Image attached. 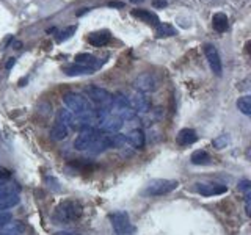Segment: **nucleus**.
<instances>
[{"mask_svg":"<svg viewBox=\"0 0 251 235\" xmlns=\"http://www.w3.org/2000/svg\"><path fill=\"white\" fill-rule=\"evenodd\" d=\"M133 86L135 90L140 93H149V91H154L155 90V77L149 72H145L138 75L135 80H133Z\"/></svg>","mask_w":251,"mask_h":235,"instance_id":"10","label":"nucleus"},{"mask_svg":"<svg viewBox=\"0 0 251 235\" xmlns=\"http://www.w3.org/2000/svg\"><path fill=\"white\" fill-rule=\"evenodd\" d=\"M195 191L206 196V198H210V196H220L227 193V187L223 184H217V182H198L195 184Z\"/></svg>","mask_w":251,"mask_h":235,"instance_id":"7","label":"nucleus"},{"mask_svg":"<svg viewBox=\"0 0 251 235\" xmlns=\"http://www.w3.org/2000/svg\"><path fill=\"white\" fill-rule=\"evenodd\" d=\"M63 102H65V105L69 108V112L73 115H82L93 110L91 102L77 93H66L63 96Z\"/></svg>","mask_w":251,"mask_h":235,"instance_id":"4","label":"nucleus"},{"mask_svg":"<svg viewBox=\"0 0 251 235\" xmlns=\"http://www.w3.org/2000/svg\"><path fill=\"white\" fill-rule=\"evenodd\" d=\"M190 162L196 166H204V164H212V157L207 151H204V149H196V151L192 152L190 155Z\"/></svg>","mask_w":251,"mask_h":235,"instance_id":"15","label":"nucleus"},{"mask_svg":"<svg viewBox=\"0 0 251 235\" xmlns=\"http://www.w3.org/2000/svg\"><path fill=\"white\" fill-rule=\"evenodd\" d=\"M204 55H206V58L209 61V66L212 69V72H214L217 77L222 75L223 65H222V58H220V53L217 50V47L212 46V44H206L204 46Z\"/></svg>","mask_w":251,"mask_h":235,"instance_id":"8","label":"nucleus"},{"mask_svg":"<svg viewBox=\"0 0 251 235\" xmlns=\"http://www.w3.org/2000/svg\"><path fill=\"white\" fill-rule=\"evenodd\" d=\"M14 63H16V60H14V58H10V61L6 63V66H5V68H6V69H11V66H14Z\"/></svg>","mask_w":251,"mask_h":235,"instance_id":"33","label":"nucleus"},{"mask_svg":"<svg viewBox=\"0 0 251 235\" xmlns=\"http://www.w3.org/2000/svg\"><path fill=\"white\" fill-rule=\"evenodd\" d=\"M126 138H127V144L133 146L135 149H143L145 147L146 138H145V133H143V130H141V129L130 130L127 135H126Z\"/></svg>","mask_w":251,"mask_h":235,"instance_id":"14","label":"nucleus"},{"mask_svg":"<svg viewBox=\"0 0 251 235\" xmlns=\"http://www.w3.org/2000/svg\"><path fill=\"white\" fill-rule=\"evenodd\" d=\"M110 224H112L113 235H132L133 226L130 224L129 213L126 210H116L108 215Z\"/></svg>","mask_w":251,"mask_h":235,"instance_id":"3","label":"nucleus"},{"mask_svg":"<svg viewBox=\"0 0 251 235\" xmlns=\"http://www.w3.org/2000/svg\"><path fill=\"white\" fill-rule=\"evenodd\" d=\"M57 119L60 121V122H63L66 125L68 129H71L74 125V115L69 112V110H60V112L57 113Z\"/></svg>","mask_w":251,"mask_h":235,"instance_id":"24","label":"nucleus"},{"mask_svg":"<svg viewBox=\"0 0 251 235\" xmlns=\"http://www.w3.org/2000/svg\"><path fill=\"white\" fill-rule=\"evenodd\" d=\"M227 143H229V138H227V135H220L217 137L214 141H212V146H214L215 149H225L227 146Z\"/></svg>","mask_w":251,"mask_h":235,"instance_id":"27","label":"nucleus"},{"mask_svg":"<svg viewBox=\"0 0 251 235\" xmlns=\"http://www.w3.org/2000/svg\"><path fill=\"white\" fill-rule=\"evenodd\" d=\"M239 188L245 194H248L250 193V180H242V182L239 184Z\"/></svg>","mask_w":251,"mask_h":235,"instance_id":"29","label":"nucleus"},{"mask_svg":"<svg viewBox=\"0 0 251 235\" xmlns=\"http://www.w3.org/2000/svg\"><path fill=\"white\" fill-rule=\"evenodd\" d=\"M129 104L135 112H140V113H146V112H149V108H151L149 99L145 96V93H140V91H135L129 97Z\"/></svg>","mask_w":251,"mask_h":235,"instance_id":"11","label":"nucleus"},{"mask_svg":"<svg viewBox=\"0 0 251 235\" xmlns=\"http://www.w3.org/2000/svg\"><path fill=\"white\" fill-rule=\"evenodd\" d=\"M100 133L102 132L96 127L82 129L80 133H78V137L74 141V147L77 149V151H88V149L93 146L94 141L100 137Z\"/></svg>","mask_w":251,"mask_h":235,"instance_id":"5","label":"nucleus"},{"mask_svg":"<svg viewBox=\"0 0 251 235\" xmlns=\"http://www.w3.org/2000/svg\"><path fill=\"white\" fill-rule=\"evenodd\" d=\"M130 2H132V3H141L143 0H130Z\"/></svg>","mask_w":251,"mask_h":235,"instance_id":"34","label":"nucleus"},{"mask_svg":"<svg viewBox=\"0 0 251 235\" xmlns=\"http://www.w3.org/2000/svg\"><path fill=\"white\" fill-rule=\"evenodd\" d=\"M112 41V36H110L108 31H96V33H91L88 36V43L93 47H104Z\"/></svg>","mask_w":251,"mask_h":235,"instance_id":"18","label":"nucleus"},{"mask_svg":"<svg viewBox=\"0 0 251 235\" xmlns=\"http://www.w3.org/2000/svg\"><path fill=\"white\" fill-rule=\"evenodd\" d=\"M176 141L179 146H192L193 143L198 141V135H196V132L193 129H182L177 132Z\"/></svg>","mask_w":251,"mask_h":235,"instance_id":"12","label":"nucleus"},{"mask_svg":"<svg viewBox=\"0 0 251 235\" xmlns=\"http://www.w3.org/2000/svg\"><path fill=\"white\" fill-rule=\"evenodd\" d=\"M177 187H179L177 180H173V179H152L151 182L145 187L143 194L145 196H151V198H155V196H163V194H168L171 191H175Z\"/></svg>","mask_w":251,"mask_h":235,"instance_id":"2","label":"nucleus"},{"mask_svg":"<svg viewBox=\"0 0 251 235\" xmlns=\"http://www.w3.org/2000/svg\"><path fill=\"white\" fill-rule=\"evenodd\" d=\"M13 219V215L8 213V212H0V227L5 226L6 223H10Z\"/></svg>","mask_w":251,"mask_h":235,"instance_id":"28","label":"nucleus"},{"mask_svg":"<svg viewBox=\"0 0 251 235\" xmlns=\"http://www.w3.org/2000/svg\"><path fill=\"white\" fill-rule=\"evenodd\" d=\"M108 6H112V8H124V3L123 2H108Z\"/></svg>","mask_w":251,"mask_h":235,"instance_id":"31","label":"nucleus"},{"mask_svg":"<svg viewBox=\"0 0 251 235\" xmlns=\"http://www.w3.org/2000/svg\"><path fill=\"white\" fill-rule=\"evenodd\" d=\"M155 33L159 38H167V36H175L176 30H175V27H171L170 24L159 22V25H155Z\"/></svg>","mask_w":251,"mask_h":235,"instance_id":"23","label":"nucleus"},{"mask_svg":"<svg viewBox=\"0 0 251 235\" xmlns=\"http://www.w3.org/2000/svg\"><path fill=\"white\" fill-rule=\"evenodd\" d=\"M53 235H77L75 232H69V231H60V232H55Z\"/></svg>","mask_w":251,"mask_h":235,"instance_id":"32","label":"nucleus"},{"mask_svg":"<svg viewBox=\"0 0 251 235\" xmlns=\"http://www.w3.org/2000/svg\"><path fill=\"white\" fill-rule=\"evenodd\" d=\"M75 30H77V25H69V27H66L63 31H60V35L57 36V43H63V41H66V39H69L71 36L75 33Z\"/></svg>","mask_w":251,"mask_h":235,"instance_id":"26","label":"nucleus"},{"mask_svg":"<svg viewBox=\"0 0 251 235\" xmlns=\"http://www.w3.org/2000/svg\"><path fill=\"white\" fill-rule=\"evenodd\" d=\"M85 94L91 102L98 104L99 108H110L113 102L112 94L104 88H99V86H88V88H85Z\"/></svg>","mask_w":251,"mask_h":235,"instance_id":"6","label":"nucleus"},{"mask_svg":"<svg viewBox=\"0 0 251 235\" xmlns=\"http://www.w3.org/2000/svg\"><path fill=\"white\" fill-rule=\"evenodd\" d=\"M212 25H214V28L218 31V33H223V31H226L227 30V18H226V14H223V13L214 14V18H212Z\"/></svg>","mask_w":251,"mask_h":235,"instance_id":"22","label":"nucleus"},{"mask_svg":"<svg viewBox=\"0 0 251 235\" xmlns=\"http://www.w3.org/2000/svg\"><path fill=\"white\" fill-rule=\"evenodd\" d=\"M168 3L165 2V0H154V6L155 8H163V6H167Z\"/></svg>","mask_w":251,"mask_h":235,"instance_id":"30","label":"nucleus"},{"mask_svg":"<svg viewBox=\"0 0 251 235\" xmlns=\"http://www.w3.org/2000/svg\"><path fill=\"white\" fill-rule=\"evenodd\" d=\"M121 127H123V121L110 112L99 121V130L102 133H118Z\"/></svg>","mask_w":251,"mask_h":235,"instance_id":"9","label":"nucleus"},{"mask_svg":"<svg viewBox=\"0 0 251 235\" xmlns=\"http://www.w3.org/2000/svg\"><path fill=\"white\" fill-rule=\"evenodd\" d=\"M68 133H69V129L66 127L65 124L60 122L58 119L53 122L52 125V129H50V138L53 141H61V140H65L68 137Z\"/></svg>","mask_w":251,"mask_h":235,"instance_id":"20","label":"nucleus"},{"mask_svg":"<svg viewBox=\"0 0 251 235\" xmlns=\"http://www.w3.org/2000/svg\"><path fill=\"white\" fill-rule=\"evenodd\" d=\"M63 72L69 77H78V75H90L94 72V70L90 68L80 66V65H71V66H66L65 69H63Z\"/></svg>","mask_w":251,"mask_h":235,"instance_id":"21","label":"nucleus"},{"mask_svg":"<svg viewBox=\"0 0 251 235\" xmlns=\"http://www.w3.org/2000/svg\"><path fill=\"white\" fill-rule=\"evenodd\" d=\"M132 16L133 18H137L140 21H143L146 24H149V25H159V18H157V14L152 13V11H149V10H133L132 11Z\"/></svg>","mask_w":251,"mask_h":235,"instance_id":"16","label":"nucleus"},{"mask_svg":"<svg viewBox=\"0 0 251 235\" xmlns=\"http://www.w3.org/2000/svg\"><path fill=\"white\" fill-rule=\"evenodd\" d=\"M21 202L19 193H8V194H0V212L6 209H13Z\"/></svg>","mask_w":251,"mask_h":235,"instance_id":"19","label":"nucleus"},{"mask_svg":"<svg viewBox=\"0 0 251 235\" xmlns=\"http://www.w3.org/2000/svg\"><path fill=\"white\" fill-rule=\"evenodd\" d=\"M24 232H25V226L21 221H14V219L0 227V235H21Z\"/></svg>","mask_w":251,"mask_h":235,"instance_id":"17","label":"nucleus"},{"mask_svg":"<svg viewBox=\"0 0 251 235\" xmlns=\"http://www.w3.org/2000/svg\"><path fill=\"white\" fill-rule=\"evenodd\" d=\"M75 65H80V66L96 70L102 66V63H100V60H98L96 57H93L90 53H78L75 57Z\"/></svg>","mask_w":251,"mask_h":235,"instance_id":"13","label":"nucleus"},{"mask_svg":"<svg viewBox=\"0 0 251 235\" xmlns=\"http://www.w3.org/2000/svg\"><path fill=\"white\" fill-rule=\"evenodd\" d=\"M83 209L80 202L75 199H65L61 201L53 212V221L58 224H71L77 221L82 216Z\"/></svg>","mask_w":251,"mask_h":235,"instance_id":"1","label":"nucleus"},{"mask_svg":"<svg viewBox=\"0 0 251 235\" xmlns=\"http://www.w3.org/2000/svg\"><path fill=\"white\" fill-rule=\"evenodd\" d=\"M237 108L243 115H251V97L250 96H242L239 100H237Z\"/></svg>","mask_w":251,"mask_h":235,"instance_id":"25","label":"nucleus"}]
</instances>
